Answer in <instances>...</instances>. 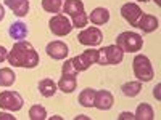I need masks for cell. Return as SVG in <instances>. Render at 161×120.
<instances>
[{
    "label": "cell",
    "instance_id": "1",
    "mask_svg": "<svg viewBox=\"0 0 161 120\" xmlns=\"http://www.w3.org/2000/svg\"><path fill=\"white\" fill-rule=\"evenodd\" d=\"M7 59L15 68H28V69L36 68L40 61L39 53L34 50L32 43L28 42V40H18L13 45L11 51H8Z\"/></svg>",
    "mask_w": 161,
    "mask_h": 120
},
{
    "label": "cell",
    "instance_id": "2",
    "mask_svg": "<svg viewBox=\"0 0 161 120\" xmlns=\"http://www.w3.org/2000/svg\"><path fill=\"white\" fill-rule=\"evenodd\" d=\"M63 13L73 19V28L82 29L89 22V15L84 11V3L80 0H64Z\"/></svg>",
    "mask_w": 161,
    "mask_h": 120
},
{
    "label": "cell",
    "instance_id": "3",
    "mask_svg": "<svg viewBox=\"0 0 161 120\" xmlns=\"http://www.w3.org/2000/svg\"><path fill=\"white\" fill-rule=\"evenodd\" d=\"M116 47L121 48L123 53H136L143 47V38L137 32H121L116 37Z\"/></svg>",
    "mask_w": 161,
    "mask_h": 120
},
{
    "label": "cell",
    "instance_id": "4",
    "mask_svg": "<svg viewBox=\"0 0 161 120\" xmlns=\"http://www.w3.org/2000/svg\"><path fill=\"white\" fill-rule=\"evenodd\" d=\"M132 68H134V75L137 77L139 82H150L155 77L153 66L145 55H136L132 61Z\"/></svg>",
    "mask_w": 161,
    "mask_h": 120
},
{
    "label": "cell",
    "instance_id": "5",
    "mask_svg": "<svg viewBox=\"0 0 161 120\" xmlns=\"http://www.w3.org/2000/svg\"><path fill=\"white\" fill-rule=\"evenodd\" d=\"M124 53L121 51V48H118L116 45H108L98 50V61L97 64L100 66H116L123 61Z\"/></svg>",
    "mask_w": 161,
    "mask_h": 120
},
{
    "label": "cell",
    "instance_id": "6",
    "mask_svg": "<svg viewBox=\"0 0 161 120\" xmlns=\"http://www.w3.org/2000/svg\"><path fill=\"white\" fill-rule=\"evenodd\" d=\"M23 104H24V99L18 91L7 90V91L0 93V108L2 109H7V111H11V112H18V111L23 109Z\"/></svg>",
    "mask_w": 161,
    "mask_h": 120
},
{
    "label": "cell",
    "instance_id": "7",
    "mask_svg": "<svg viewBox=\"0 0 161 120\" xmlns=\"http://www.w3.org/2000/svg\"><path fill=\"white\" fill-rule=\"evenodd\" d=\"M48 28L52 31V34H55L57 37H63V35H68L73 31V22L68 19L66 15H53L48 21Z\"/></svg>",
    "mask_w": 161,
    "mask_h": 120
},
{
    "label": "cell",
    "instance_id": "8",
    "mask_svg": "<svg viewBox=\"0 0 161 120\" xmlns=\"http://www.w3.org/2000/svg\"><path fill=\"white\" fill-rule=\"evenodd\" d=\"M71 61H73V66L76 68L77 72L87 71L92 64H97V61H98V50L89 48V50H86L84 53H80V55L74 56Z\"/></svg>",
    "mask_w": 161,
    "mask_h": 120
},
{
    "label": "cell",
    "instance_id": "9",
    "mask_svg": "<svg viewBox=\"0 0 161 120\" xmlns=\"http://www.w3.org/2000/svg\"><path fill=\"white\" fill-rule=\"evenodd\" d=\"M102 40H103V32L98 28H95V26L86 28L77 35V42L80 45H86V47H97L102 43Z\"/></svg>",
    "mask_w": 161,
    "mask_h": 120
},
{
    "label": "cell",
    "instance_id": "10",
    "mask_svg": "<svg viewBox=\"0 0 161 120\" xmlns=\"http://www.w3.org/2000/svg\"><path fill=\"white\" fill-rule=\"evenodd\" d=\"M121 15H123V18L136 28L140 16L143 15V11L140 10V7L137 3H124L123 7H121Z\"/></svg>",
    "mask_w": 161,
    "mask_h": 120
},
{
    "label": "cell",
    "instance_id": "11",
    "mask_svg": "<svg viewBox=\"0 0 161 120\" xmlns=\"http://www.w3.org/2000/svg\"><path fill=\"white\" fill-rule=\"evenodd\" d=\"M47 55L52 58V59H64L66 56H68L69 53V48L68 45H66L64 42H61V40H55V42H50L45 48Z\"/></svg>",
    "mask_w": 161,
    "mask_h": 120
},
{
    "label": "cell",
    "instance_id": "12",
    "mask_svg": "<svg viewBox=\"0 0 161 120\" xmlns=\"http://www.w3.org/2000/svg\"><path fill=\"white\" fill-rule=\"evenodd\" d=\"M114 98L108 90H98L95 91V98H93V108H97L100 111H108L113 108Z\"/></svg>",
    "mask_w": 161,
    "mask_h": 120
},
{
    "label": "cell",
    "instance_id": "13",
    "mask_svg": "<svg viewBox=\"0 0 161 120\" xmlns=\"http://www.w3.org/2000/svg\"><path fill=\"white\" fill-rule=\"evenodd\" d=\"M5 5L18 18H23L29 13V0H5Z\"/></svg>",
    "mask_w": 161,
    "mask_h": 120
},
{
    "label": "cell",
    "instance_id": "14",
    "mask_svg": "<svg viewBox=\"0 0 161 120\" xmlns=\"http://www.w3.org/2000/svg\"><path fill=\"white\" fill-rule=\"evenodd\" d=\"M136 28H139L142 32L150 34V32H153V31L158 29V19L153 15H147V13H143V15L140 16V19H139Z\"/></svg>",
    "mask_w": 161,
    "mask_h": 120
},
{
    "label": "cell",
    "instance_id": "15",
    "mask_svg": "<svg viewBox=\"0 0 161 120\" xmlns=\"http://www.w3.org/2000/svg\"><path fill=\"white\" fill-rule=\"evenodd\" d=\"M8 34L13 40H24L26 37H28L29 34V29H28V26H26V22L23 21H16V22H13L10 24V29H8Z\"/></svg>",
    "mask_w": 161,
    "mask_h": 120
},
{
    "label": "cell",
    "instance_id": "16",
    "mask_svg": "<svg viewBox=\"0 0 161 120\" xmlns=\"http://www.w3.org/2000/svg\"><path fill=\"white\" fill-rule=\"evenodd\" d=\"M89 21L95 26H103L110 21V11L108 8H103V7H97L95 10H92Z\"/></svg>",
    "mask_w": 161,
    "mask_h": 120
},
{
    "label": "cell",
    "instance_id": "17",
    "mask_svg": "<svg viewBox=\"0 0 161 120\" xmlns=\"http://www.w3.org/2000/svg\"><path fill=\"white\" fill-rule=\"evenodd\" d=\"M77 87V78L76 75H68V74H63L60 82H58V88L63 93H73Z\"/></svg>",
    "mask_w": 161,
    "mask_h": 120
},
{
    "label": "cell",
    "instance_id": "18",
    "mask_svg": "<svg viewBox=\"0 0 161 120\" xmlns=\"http://www.w3.org/2000/svg\"><path fill=\"white\" fill-rule=\"evenodd\" d=\"M39 93L44 98H52L57 93V83L52 78H42L39 82Z\"/></svg>",
    "mask_w": 161,
    "mask_h": 120
},
{
    "label": "cell",
    "instance_id": "19",
    "mask_svg": "<svg viewBox=\"0 0 161 120\" xmlns=\"http://www.w3.org/2000/svg\"><path fill=\"white\" fill-rule=\"evenodd\" d=\"M153 117H155L153 108L147 102L139 104L136 114H134V118H137V120H153Z\"/></svg>",
    "mask_w": 161,
    "mask_h": 120
},
{
    "label": "cell",
    "instance_id": "20",
    "mask_svg": "<svg viewBox=\"0 0 161 120\" xmlns=\"http://www.w3.org/2000/svg\"><path fill=\"white\" fill-rule=\"evenodd\" d=\"M95 91L93 88H86L79 93V102L84 108H93V98H95Z\"/></svg>",
    "mask_w": 161,
    "mask_h": 120
},
{
    "label": "cell",
    "instance_id": "21",
    "mask_svg": "<svg viewBox=\"0 0 161 120\" xmlns=\"http://www.w3.org/2000/svg\"><path fill=\"white\" fill-rule=\"evenodd\" d=\"M16 82V75L10 68L0 69V87H11Z\"/></svg>",
    "mask_w": 161,
    "mask_h": 120
},
{
    "label": "cell",
    "instance_id": "22",
    "mask_svg": "<svg viewBox=\"0 0 161 120\" xmlns=\"http://www.w3.org/2000/svg\"><path fill=\"white\" fill-rule=\"evenodd\" d=\"M121 90H123V95L124 96H129V98H134V96H137L139 93L142 91V83L139 82H127L124 83L123 87H121Z\"/></svg>",
    "mask_w": 161,
    "mask_h": 120
},
{
    "label": "cell",
    "instance_id": "23",
    "mask_svg": "<svg viewBox=\"0 0 161 120\" xmlns=\"http://www.w3.org/2000/svg\"><path fill=\"white\" fill-rule=\"evenodd\" d=\"M63 5H64V0H42V8L47 11V13H58L63 10Z\"/></svg>",
    "mask_w": 161,
    "mask_h": 120
},
{
    "label": "cell",
    "instance_id": "24",
    "mask_svg": "<svg viewBox=\"0 0 161 120\" xmlns=\"http://www.w3.org/2000/svg\"><path fill=\"white\" fill-rule=\"evenodd\" d=\"M29 118L31 120H45L47 118L45 108H44V106H40V104L31 106V109H29Z\"/></svg>",
    "mask_w": 161,
    "mask_h": 120
},
{
    "label": "cell",
    "instance_id": "25",
    "mask_svg": "<svg viewBox=\"0 0 161 120\" xmlns=\"http://www.w3.org/2000/svg\"><path fill=\"white\" fill-rule=\"evenodd\" d=\"M61 74H68V75H77L79 72L76 71V68L73 66V61L71 59H66L63 68H61Z\"/></svg>",
    "mask_w": 161,
    "mask_h": 120
},
{
    "label": "cell",
    "instance_id": "26",
    "mask_svg": "<svg viewBox=\"0 0 161 120\" xmlns=\"http://www.w3.org/2000/svg\"><path fill=\"white\" fill-rule=\"evenodd\" d=\"M7 56H8V50H7L5 47L0 45V62H3V61L7 59Z\"/></svg>",
    "mask_w": 161,
    "mask_h": 120
},
{
    "label": "cell",
    "instance_id": "27",
    "mask_svg": "<svg viewBox=\"0 0 161 120\" xmlns=\"http://www.w3.org/2000/svg\"><path fill=\"white\" fill-rule=\"evenodd\" d=\"M124 118H134V114H130V112H123V114H121L119 115V120H124Z\"/></svg>",
    "mask_w": 161,
    "mask_h": 120
},
{
    "label": "cell",
    "instance_id": "28",
    "mask_svg": "<svg viewBox=\"0 0 161 120\" xmlns=\"http://www.w3.org/2000/svg\"><path fill=\"white\" fill-rule=\"evenodd\" d=\"M0 118H8V120H15V117L10 115V114H5V112H0Z\"/></svg>",
    "mask_w": 161,
    "mask_h": 120
},
{
    "label": "cell",
    "instance_id": "29",
    "mask_svg": "<svg viewBox=\"0 0 161 120\" xmlns=\"http://www.w3.org/2000/svg\"><path fill=\"white\" fill-rule=\"evenodd\" d=\"M159 88H161V85H156V88L153 90V95H155L158 99H159Z\"/></svg>",
    "mask_w": 161,
    "mask_h": 120
},
{
    "label": "cell",
    "instance_id": "30",
    "mask_svg": "<svg viewBox=\"0 0 161 120\" xmlns=\"http://www.w3.org/2000/svg\"><path fill=\"white\" fill-rule=\"evenodd\" d=\"M3 18H5V8H3V5H0V21Z\"/></svg>",
    "mask_w": 161,
    "mask_h": 120
},
{
    "label": "cell",
    "instance_id": "31",
    "mask_svg": "<svg viewBox=\"0 0 161 120\" xmlns=\"http://www.w3.org/2000/svg\"><path fill=\"white\" fill-rule=\"evenodd\" d=\"M139 2H150V0H139Z\"/></svg>",
    "mask_w": 161,
    "mask_h": 120
}]
</instances>
